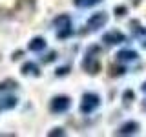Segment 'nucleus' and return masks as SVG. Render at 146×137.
I'll list each match as a JSON object with an SVG mask.
<instances>
[{
	"instance_id": "obj_1",
	"label": "nucleus",
	"mask_w": 146,
	"mask_h": 137,
	"mask_svg": "<svg viewBox=\"0 0 146 137\" xmlns=\"http://www.w3.org/2000/svg\"><path fill=\"white\" fill-rule=\"evenodd\" d=\"M99 46H90L88 51H86V57L84 61H82V68H84L86 73H90V75H97L100 71V61H99Z\"/></svg>"
},
{
	"instance_id": "obj_2",
	"label": "nucleus",
	"mask_w": 146,
	"mask_h": 137,
	"mask_svg": "<svg viewBox=\"0 0 146 137\" xmlns=\"http://www.w3.org/2000/svg\"><path fill=\"white\" fill-rule=\"evenodd\" d=\"M53 24H55V27H58V33H57V37L58 39H66V37H70L71 35V18L68 17V15H60V17H57L53 20Z\"/></svg>"
},
{
	"instance_id": "obj_3",
	"label": "nucleus",
	"mask_w": 146,
	"mask_h": 137,
	"mask_svg": "<svg viewBox=\"0 0 146 137\" xmlns=\"http://www.w3.org/2000/svg\"><path fill=\"white\" fill-rule=\"evenodd\" d=\"M100 104L99 95L95 93H84L82 95V102H80V112L82 113H91L93 110H97Z\"/></svg>"
},
{
	"instance_id": "obj_4",
	"label": "nucleus",
	"mask_w": 146,
	"mask_h": 137,
	"mask_svg": "<svg viewBox=\"0 0 146 137\" xmlns=\"http://www.w3.org/2000/svg\"><path fill=\"white\" fill-rule=\"evenodd\" d=\"M70 106H71V99L68 97V95H57V97H53L51 102H49V108H51V112H55V113L66 112Z\"/></svg>"
},
{
	"instance_id": "obj_5",
	"label": "nucleus",
	"mask_w": 146,
	"mask_h": 137,
	"mask_svg": "<svg viewBox=\"0 0 146 137\" xmlns=\"http://www.w3.org/2000/svg\"><path fill=\"white\" fill-rule=\"evenodd\" d=\"M106 22H108V15H106V13H93V15L88 18V27L95 31V29H100Z\"/></svg>"
},
{
	"instance_id": "obj_6",
	"label": "nucleus",
	"mask_w": 146,
	"mask_h": 137,
	"mask_svg": "<svg viewBox=\"0 0 146 137\" xmlns=\"http://www.w3.org/2000/svg\"><path fill=\"white\" fill-rule=\"evenodd\" d=\"M102 40L106 44H110V46H115V44H121V42H124L126 40V37L121 33V31H108V33H104L102 35Z\"/></svg>"
},
{
	"instance_id": "obj_7",
	"label": "nucleus",
	"mask_w": 146,
	"mask_h": 137,
	"mask_svg": "<svg viewBox=\"0 0 146 137\" xmlns=\"http://www.w3.org/2000/svg\"><path fill=\"white\" fill-rule=\"evenodd\" d=\"M137 130H139V122L130 121V122H126V124H122L115 134L117 135H133V134H137Z\"/></svg>"
},
{
	"instance_id": "obj_8",
	"label": "nucleus",
	"mask_w": 146,
	"mask_h": 137,
	"mask_svg": "<svg viewBox=\"0 0 146 137\" xmlns=\"http://www.w3.org/2000/svg\"><path fill=\"white\" fill-rule=\"evenodd\" d=\"M139 57V53L133 51V49H122V51L117 53V61L119 62H128V61H135Z\"/></svg>"
},
{
	"instance_id": "obj_9",
	"label": "nucleus",
	"mask_w": 146,
	"mask_h": 137,
	"mask_svg": "<svg viewBox=\"0 0 146 137\" xmlns=\"http://www.w3.org/2000/svg\"><path fill=\"white\" fill-rule=\"evenodd\" d=\"M22 75H33V77H40V70L38 66H36L35 62H26L24 66H22Z\"/></svg>"
},
{
	"instance_id": "obj_10",
	"label": "nucleus",
	"mask_w": 146,
	"mask_h": 137,
	"mask_svg": "<svg viewBox=\"0 0 146 137\" xmlns=\"http://www.w3.org/2000/svg\"><path fill=\"white\" fill-rule=\"evenodd\" d=\"M27 48H29L31 51H42V49L46 48V40L42 39V37H35V39L29 40Z\"/></svg>"
},
{
	"instance_id": "obj_11",
	"label": "nucleus",
	"mask_w": 146,
	"mask_h": 137,
	"mask_svg": "<svg viewBox=\"0 0 146 137\" xmlns=\"http://www.w3.org/2000/svg\"><path fill=\"white\" fill-rule=\"evenodd\" d=\"M17 106V99L15 97H6L0 100V110H11Z\"/></svg>"
},
{
	"instance_id": "obj_12",
	"label": "nucleus",
	"mask_w": 146,
	"mask_h": 137,
	"mask_svg": "<svg viewBox=\"0 0 146 137\" xmlns=\"http://www.w3.org/2000/svg\"><path fill=\"white\" fill-rule=\"evenodd\" d=\"M17 88V82L15 80H4V82H0V93H6V91H9V90H15Z\"/></svg>"
},
{
	"instance_id": "obj_13",
	"label": "nucleus",
	"mask_w": 146,
	"mask_h": 137,
	"mask_svg": "<svg viewBox=\"0 0 146 137\" xmlns=\"http://www.w3.org/2000/svg\"><path fill=\"white\" fill-rule=\"evenodd\" d=\"M100 0H73L77 7H91V6H97Z\"/></svg>"
},
{
	"instance_id": "obj_14",
	"label": "nucleus",
	"mask_w": 146,
	"mask_h": 137,
	"mask_svg": "<svg viewBox=\"0 0 146 137\" xmlns=\"http://www.w3.org/2000/svg\"><path fill=\"white\" fill-rule=\"evenodd\" d=\"M131 29H133V33L135 35H146V29H144V27H141L139 26V22H131Z\"/></svg>"
},
{
	"instance_id": "obj_15",
	"label": "nucleus",
	"mask_w": 146,
	"mask_h": 137,
	"mask_svg": "<svg viewBox=\"0 0 146 137\" xmlns=\"http://www.w3.org/2000/svg\"><path fill=\"white\" fill-rule=\"evenodd\" d=\"M122 73H124V68H119V66H111L110 68V75L111 77H119V75H122Z\"/></svg>"
},
{
	"instance_id": "obj_16",
	"label": "nucleus",
	"mask_w": 146,
	"mask_h": 137,
	"mask_svg": "<svg viewBox=\"0 0 146 137\" xmlns=\"http://www.w3.org/2000/svg\"><path fill=\"white\" fill-rule=\"evenodd\" d=\"M68 71H70V66H60V68H57L55 75H57V77H62V75H68Z\"/></svg>"
},
{
	"instance_id": "obj_17",
	"label": "nucleus",
	"mask_w": 146,
	"mask_h": 137,
	"mask_svg": "<svg viewBox=\"0 0 146 137\" xmlns=\"http://www.w3.org/2000/svg\"><path fill=\"white\" fill-rule=\"evenodd\" d=\"M48 135L49 137H60V135H64V130L62 128H53L51 132H48Z\"/></svg>"
},
{
	"instance_id": "obj_18",
	"label": "nucleus",
	"mask_w": 146,
	"mask_h": 137,
	"mask_svg": "<svg viewBox=\"0 0 146 137\" xmlns=\"http://www.w3.org/2000/svg\"><path fill=\"white\" fill-rule=\"evenodd\" d=\"M55 59H57V53H55V51H49L48 55H46V57H42V61L48 64V62H53Z\"/></svg>"
},
{
	"instance_id": "obj_19",
	"label": "nucleus",
	"mask_w": 146,
	"mask_h": 137,
	"mask_svg": "<svg viewBox=\"0 0 146 137\" xmlns=\"http://www.w3.org/2000/svg\"><path fill=\"white\" fill-rule=\"evenodd\" d=\"M115 15L117 17H124L126 15V6H117L115 7Z\"/></svg>"
},
{
	"instance_id": "obj_20",
	"label": "nucleus",
	"mask_w": 146,
	"mask_h": 137,
	"mask_svg": "<svg viewBox=\"0 0 146 137\" xmlns=\"http://www.w3.org/2000/svg\"><path fill=\"white\" fill-rule=\"evenodd\" d=\"M22 55H24V51H20V49H18V51H15V53H13V61H18V59H20L22 57Z\"/></svg>"
},
{
	"instance_id": "obj_21",
	"label": "nucleus",
	"mask_w": 146,
	"mask_h": 137,
	"mask_svg": "<svg viewBox=\"0 0 146 137\" xmlns=\"http://www.w3.org/2000/svg\"><path fill=\"white\" fill-rule=\"evenodd\" d=\"M131 99H133V93H131V91H126V93H124V100H126V102H131Z\"/></svg>"
},
{
	"instance_id": "obj_22",
	"label": "nucleus",
	"mask_w": 146,
	"mask_h": 137,
	"mask_svg": "<svg viewBox=\"0 0 146 137\" xmlns=\"http://www.w3.org/2000/svg\"><path fill=\"white\" fill-rule=\"evenodd\" d=\"M143 91H146V82H144V84H143Z\"/></svg>"
},
{
	"instance_id": "obj_23",
	"label": "nucleus",
	"mask_w": 146,
	"mask_h": 137,
	"mask_svg": "<svg viewBox=\"0 0 146 137\" xmlns=\"http://www.w3.org/2000/svg\"><path fill=\"white\" fill-rule=\"evenodd\" d=\"M143 46H144V48H146V42H143Z\"/></svg>"
}]
</instances>
